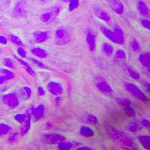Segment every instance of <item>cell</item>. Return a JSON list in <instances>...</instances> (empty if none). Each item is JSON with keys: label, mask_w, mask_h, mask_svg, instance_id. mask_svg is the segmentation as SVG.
I'll use <instances>...</instances> for the list:
<instances>
[{"label": "cell", "mask_w": 150, "mask_h": 150, "mask_svg": "<svg viewBox=\"0 0 150 150\" xmlns=\"http://www.w3.org/2000/svg\"><path fill=\"white\" fill-rule=\"evenodd\" d=\"M109 136L112 140L116 143H121L125 146L134 148L135 147V143L133 139L128 136L124 131H120L116 128H112L109 131Z\"/></svg>", "instance_id": "6da1fadb"}, {"label": "cell", "mask_w": 150, "mask_h": 150, "mask_svg": "<svg viewBox=\"0 0 150 150\" xmlns=\"http://www.w3.org/2000/svg\"><path fill=\"white\" fill-rule=\"evenodd\" d=\"M71 41V33L67 26H60L55 32V44L57 46H65Z\"/></svg>", "instance_id": "7a4b0ae2"}, {"label": "cell", "mask_w": 150, "mask_h": 150, "mask_svg": "<svg viewBox=\"0 0 150 150\" xmlns=\"http://www.w3.org/2000/svg\"><path fill=\"white\" fill-rule=\"evenodd\" d=\"M61 7L60 6H53L48 10L45 11L40 16V20L44 23H49L54 21L59 14Z\"/></svg>", "instance_id": "3957f363"}, {"label": "cell", "mask_w": 150, "mask_h": 150, "mask_svg": "<svg viewBox=\"0 0 150 150\" xmlns=\"http://www.w3.org/2000/svg\"><path fill=\"white\" fill-rule=\"evenodd\" d=\"M125 88L128 92L136 98L137 99H138L140 101H148V98L146 96V94L141 90L137 85L134 83H126L125 84Z\"/></svg>", "instance_id": "277c9868"}, {"label": "cell", "mask_w": 150, "mask_h": 150, "mask_svg": "<svg viewBox=\"0 0 150 150\" xmlns=\"http://www.w3.org/2000/svg\"><path fill=\"white\" fill-rule=\"evenodd\" d=\"M96 87H97V89L99 90V92H101L104 95H105V96H109V97L112 96L113 90H112V86H111L110 84L104 77H97L96 78Z\"/></svg>", "instance_id": "5b68a950"}, {"label": "cell", "mask_w": 150, "mask_h": 150, "mask_svg": "<svg viewBox=\"0 0 150 150\" xmlns=\"http://www.w3.org/2000/svg\"><path fill=\"white\" fill-rule=\"evenodd\" d=\"M2 101L10 109H14L20 104L18 96L14 92L3 95L2 96Z\"/></svg>", "instance_id": "8992f818"}, {"label": "cell", "mask_w": 150, "mask_h": 150, "mask_svg": "<svg viewBox=\"0 0 150 150\" xmlns=\"http://www.w3.org/2000/svg\"><path fill=\"white\" fill-rule=\"evenodd\" d=\"M66 140L64 135L59 133H46L42 134V140L44 143L50 145L58 144L59 142Z\"/></svg>", "instance_id": "52a82bcc"}, {"label": "cell", "mask_w": 150, "mask_h": 150, "mask_svg": "<svg viewBox=\"0 0 150 150\" xmlns=\"http://www.w3.org/2000/svg\"><path fill=\"white\" fill-rule=\"evenodd\" d=\"M14 15L18 18H23L26 17L28 14L27 3L26 1L21 0L17 2L14 8Z\"/></svg>", "instance_id": "ba28073f"}, {"label": "cell", "mask_w": 150, "mask_h": 150, "mask_svg": "<svg viewBox=\"0 0 150 150\" xmlns=\"http://www.w3.org/2000/svg\"><path fill=\"white\" fill-rule=\"evenodd\" d=\"M47 89L49 91L50 93L56 96H60L63 93V87L62 84L54 80L50 81L47 85Z\"/></svg>", "instance_id": "9c48e42d"}, {"label": "cell", "mask_w": 150, "mask_h": 150, "mask_svg": "<svg viewBox=\"0 0 150 150\" xmlns=\"http://www.w3.org/2000/svg\"><path fill=\"white\" fill-rule=\"evenodd\" d=\"M110 8L116 14L121 15L124 12V5L121 0H105Z\"/></svg>", "instance_id": "30bf717a"}, {"label": "cell", "mask_w": 150, "mask_h": 150, "mask_svg": "<svg viewBox=\"0 0 150 150\" xmlns=\"http://www.w3.org/2000/svg\"><path fill=\"white\" fill-rule=\"evenodd\" d=\"M93 11L95 15H96V17H97L98 18L100 19L101 21H104V22L107 23L110 21L111 17L107 11L104 10V9L98 7V6H96V7H94Z\"/></svg>", "instance_id": "8fae6325"}, {"label": "cell", "mask_w": 150, "mask_h": 150, "mask_svg": "<svg viewBox=\"0 0 150 150\" xmlns=\"http://www.w3.org/2000/svg\"><path fill=\"white\" fill-rule=\"evenodd\" d=\"M33 40L37 44H43L46 42L48 39V33L47 31L37 30L33 33Z\"/></svg>", "instance_id": "7c38bea8"}, {"label": "cell", "mask_w": 150, "mask_h": 150, "mask_svg": "<svg viewBox=\"0 0 150 150\" xmlns=\"http://www.w3.org/2000/svg\"><path fill=\"white\" fill-rule=\"evenodd\" d=\"M100 30H101V32L102 33V34L104 35L108 39H109L110 41H112V43H115V44L120 45V41H119V39L116 38L114 33H113L112 30H110V29L107 28L106 26H102V25H100Z\"/></svg>", "instance_id": "4fadbf2b"}, {"label": "cell", "mask_w": 150, "mask_h": 150, "mask_svg": "<svg viewBox=\"0 0 150 150\" xmlns=\"http://www.w3.org/2000/svg\"><path fill=\"white\" fill-rule=\"evenodd\" d=\"M87 46L91 52H94L96 48V37L92 31H88L86 36Z\"/></svg>", "instance_id": "5bb4252c"}, {"label": "cell", "mask_w": 150, "mask_h": 150, "mask_svg": "<svg viewBox=\"0 0 150 150\" xmlns=\"http://www.w3.org/2000/svg\"><path fill=\"white\" fill-rule=\"evenodd\" d=\"M45 113V108L44 104H39L35 108H33V115L34 116L35 121H39L41 120Z\"/></svg>", "instance_id": "9a60e30c"}, {"label": "cell", "mask_w": 150, "mask_h": 150, "mask_svg": "<svg viewBox=\"0 0 150 150\" xmlns=\"http://www.w3.org/2000/svg\"><path fill=\"white\" fill-rule=\"evenodd\" d=\"M139 61L143 66L146 68H150V53L149 51H144L139 56Z\"/></svg>", "instance_id": "2e32d148"}, {"label": "cell", "mask_w": 150, "mask_h": 150, "mask_svg": "<svg viewBox=\"0 0 150 150\" xmlns=\"http://www.w3.org/2000/svg\"><path fill=\"white\" fill-rule=\"evenodd\" d=\"M31 119H32V115L29 113H26V120H25L23 123H22V126L21 128V135H26L29 132L31 128Z\"/></svg>", "instance_id": "e0dca14e"}, {"label": "cell", "mask_w": 150, "mask_h": 150, "mask_svg": "<svg viewBox=\"0 0 150 150\" xmlns=\"http://www.w3.org/2000/svg\"><path fill=\"white\" fill-rule=\"evenodd\" d=\"M137 10H138L139 13L141 14L144 18H148L150 15V12L149 7L147 6L146 4L143 1H140L137 5Z\"/></svg>", "instance_id": "ac0fdd59"}, {"label": "cell", "mask_w": 150, "mask_h": 150, "mask_svg": "<svg viewBox=\"0 0 150 150\" xmlns=\"http://www.w3.org/2000/svg\"><path fill=\"white\" fill-rule=\"evenodd\" d=\"M14 58H15L16 59H17L19 62H20V64H21V65L23 67L24 69L26 70V71L27 72V73L29 74L30 76H32V77H35V76L36 75L35 71L33 70V68L30 66V65H29L28 62H26V61H24L23 59H22L21 58H20V57H17V56H14Z\"/></svg>", "instance_id": "d6986e66"}, {"label": "cell", "mask_w": 150, "mask_h": 150, "mask_svg": "<svg viewBox=\"0 0 150 150\" xmlns=\"http://www.w3.org/2000/svg\"><path fill=\"white\" fill-rule=\"evenodd\" d=\"M19 94H20V96L23 100L27 101V100L30 99L31 96H32V89H31L30 87L27 86H24L20 89Z\"/></svg>", "instance_id": "ffe728a7"}, {"label": "cell", "mask_w": 150, "mask_h": 150, "mask_svg": "<svg viewBox=\"0 0 150 150\" xmlns=\"http://www.w3.org/2000/svg\"><path fill=\"white\" fill-rule=\"evenodd\" d=\"M31 53H33L35 56L41 59H45L47 56V53L45 49H42L38 47H35L31 49Z\"/></svg>", "instance_id": "44dd1931"}, {"label": "cell", "mask_w": 150, "mask_h": 150, "mask_svg": "<svg viewBox=\"0 0 150 150\" xmlns=\"http://www.w3.org/2000/svg\"><path fill=\"white\" fill-rule=\"evenodd\" d=\"M139 142L142 146L146 149H150V137L149 135H139L137 136Z\"/></svg>", "instance_id": "7402d4cb"}, {"label": "cell", "mask_w": 150, "mask_h": 150, "mask_svg": "<svg viewBox=\"0 0 150 150\" xmlns=\"http://www.w3.org/2000/svg\"><path fill=\"white\" fill-rule=\"evenodd\" d=\"M113 33H114L115 35L116 36L119 41L120 42V45H123L125 43V33L123 29H122L120 26H116L114 27V29L112 31Z\"/></svg>", "instance_id": "603a6c76"}, {"label": "cell", "mask_w": 150, "mask_h": 150, "mask_svg": "<svg viewBox=\"0 0 150 150\" xmlns=\"http://www.w3.org/2000/svg\"><path fill=\"white\" fill-rule=\"evenodd\" d=\"M80 134L82 137H92L95 135V132L89 127L83 125V126L80 127Z\"/></svg>", "instance_id": "cb8c5ba5"}, {"label": "cell", "mask_w": 150, "mask_h": 150, "mask_svg": "<svg viewBox=\"0 0 150 150\" xmlns=\"http://www.w3.org/2000/svg\"><path fill=\"white\" fill-rule=\"evenodd\" d=\"M127 129L130 132H137L142 129V126L138 122L133 121L127 125Z\"/></svg>", "instance_id": "d4e9b609"}, {"label": "cell", "mask_w": 150, "mask_h": 150, "mask_svg": "<svg viewBox=\"0 0 150 150\" xmlns=\"http://www.w3.org/2000/svg\"><path fill=\"white\" fill-rule=\"evenodd\" d=\"M74 143L70 141H63L59 142L58 143V149L60 150H68L74 147Z\"/></svg>", "instance_id": "484cf974"}, {"label": "cell", "mask_w": 150, "mask_h": 150, "mask_svg": "<svg viewBox=\"0 0 150 150\" xmlns=\"http://www.w3.org/2000/svg\"><path fill=\"white\" fill-rule=\"evenodd\" d=\"M102 51L107 56H111L113 53V47L108 42H104L102 45Z\"/></svg>", "instance_id": "4316f807"}, {"label": "cell", "mask_w": 150, "mask_h": 150, "mask_svg": "<svg viewBox=\"0 0 150 150\" xmlns=\"http://www.w3.org/2000/svg\"><path fill=\"white\" fill-rule=\"evenodd\" d=\"M125 69H126V71H128V74L130 75V77H132V78L134 79V80H140V74L136 70H134L133 68H131V67L130 66H126L125 67Z\"/></svg>", "instance_id": "83f0119b"}, {"label": "cell", "mask_w": 150, "mask_h": 150, "mask_svg": "<svg viewBox=\"0 0 150 150\" xmlns=\"http://www.w3.org/2000/svg\"><path fill=\"white\" fill-rule=\"evenodd\" d=\"M9 38H10L12 44H14V45H16V46H18V47L23 46V43L22 40H21V38H19L18 36L15 35L11 34L10 35H9Z\"/></svg>", "instance_id": "f1b7e54d"}, {"label": "cell", "mask_w": 150, "mask_h": 150, "mask_svg": "<svg viewBox=\"0 0 150 150\" xmlns=\"http://www.w3.org/2000/svg\"><path fill=\"white\" fill-rule=\"evenodd\" d=\"M12 130V128L5 123H0V136L7 134Z\"/></svg>", "instance_id": "f546056e"}, {"label": "cell", "mask_w": 150, "mask_h": 150, "mask_svg": "<svg viewBox=\"0 0 150 150\" xmlns=\"http://www.w3.org/2000/svg\"><path fill=\"white\" fill-rule=\"evenodd\" d=\"M0 74L5 76L8 80H11L14 77V74L11 71L6 69V68H0Z\"/></svg>", "instance_id": "4dcf8cb0"}, {"label": "cell", "mask_w": 150, "mask_h": 150, "mask_svg": "<svg viewBox=\"0 0 150 150\" xmlns=\"http://www.w3.org/2000/svg\"><path fill=\"white\" fill-rule=\"evenodd\" d=\"M2 63H3L4 66L7 67V68H12V69H14V68H16L15 62H14V60L11 58L4 59L3 62H2Z\"/></svg>", "instance_id": "1f68e13d"}, {"label": "cell", "mask_w": 150, "mask_h": 150, "mask_svg": "<svg viewBox=\"0 0 150 150\" xmlns=\"http://www.w3.org/2000/svg\"><path fill=\"white\" fill-rule=\"evenodd\" d=\"M114 58L118 60H123L126 58V53L123 49H119L115 53Z\"/></svg>", "instance_id": "d6a6232c"}, {"label": "cell", "mask_w": 150, "mask_h": 150, "mask_svg": "<svg viewBox=\"0 0 150 150\" xmlns=\"http://www.w3.org/2000/svg\"><path fill=\"white\" fill-rule=\"evenodd\" d=\"M86 122L89 124L96 125L98 123V119L96 116L93 114H88L86 116Z\"/></svg>", "instance_id": "836d02e7"}, {"label": "cell", "mask_w": 150, "mask_h": 150, "mask_svg": "<svg viewBox=\"0 0 150 150\" xmlns=\"http://www.w3.org/2000/svg\"><path fill=\"white\" fill-rule=\"evenodd\" d=\"M29 60H30L33 63H34L35 65H37L38 68H41V69H47L48 68L47 65H45L44 62H42L40 61V60L36 59L33 58V57H30V58H29Z\"/></svg>", "instance_id": "e575fe53"}, {"label": "cell", "mask_w": 150, "mask_h": 150, "mask_svg": "<svg viewBox=\"0 0 150 150\" xmlns=\"http://www.w3.org/2000/svg\"><path fill=\"white\" fill-rule=\"evenodd\" d=\"M116 101L118 104L122 105V107L129 106L131 104V100L127 98H116Z\"/></svg>", "instance_id": "d590c367"}, {"label": "cell", "mask_w": 150, "mask_h": 150, "mask_svg": "<svg viewBox=\"0 0 150 150\" xmlns=\"http://www.w3.org/2000/svg\"><path fill=\"white\" fill-rule=\"evenodd\" d=\"M68 5V10L69 11H73L75 9L77 8L80 5V1L79 0H70Z\"/></svg>", "instance_id": "8d00e7d4"}, {"label": "cell", "mask_w": 150, "mask_h": 150, "mask_svg": "<svg viewBox=\"0 0 150 150\" xmlns=\"http://www.w3.org/2000/svg\"><path fill=\"white\" fill-rule=\"evenodd\" d=\"M123 108H124V112H125V114L127 116H130V117L135 116V110H134V108H131V105L125 106V107H123Z\"/></svg>", "instance_id": "74e56055"}, {"label": "cell", "mask_w": 150, "mask_h": 150, "mask_svg": "<svg viewBox=\"0 0 150 150\" xmlns=\"http://www.w3.org/2000/svg\"><path fill=\"white\" fill-rule=\"evenodd\" d=\"M14 120L17 122L22 124L26 120V114H24V113H18V114H16L14 116Z\"/></svg>", "instance_id": "f35d334b"}, {"label": "cell", "mask_w": 150, "mask_h": 150, "mask_svg": "<svg viewBox=\"0 0 150 150\" xmlns=\"http://www.w3.org/2000/svg\"><path fill=\"white\" fill-rule=\"evenodd\" d=\"M131 48H132V50H133L134 51H135V52L138 51V50H140V44H139V42L137 41L136 39L132 40V41H131Z\"/></svg>", "instance_id": "ab89813d"}, {"label": "cell", "mask_w": 150, "mask_h": 150, "mask_svg": "<svg viewBox=\"0 0 150 150\" xmlns=\"http://www.w3.org/2000/svg\"><path fill=\"white\" fill-rule=\"evenodd\" d=\"M17 52L19 56L22 57V58H26V51L22 47H18V48L17 50Z\"/></svg>", "instance_id": "60d3db41"}, {"label": "cell", "mask_w": 150, "mask_h": 150, "mask_svg": "<svg viewBox=\"0 0 150 150\" xmlns=\"http://www.w3.org/2000/svg\"><path fill=\"white\" fill-rule=\"evenodd\" d=\"M140 23H141V25L143 27L146 28V29H150V23L148 19H141V20H140Z\"/></svg>", "instance_id": "b9f144b4"}, {"label": "cell", "mask_w": 150, "mask_h": 150, "mask_svg": "<svg viewBox=\"0 0 150 150\" xmlns=\"http://www.w3.org/2000/svg\"><path fill=\"white\" fill-rule=\"evenodd\" d=\"M140 125L142 127H144V128H149L150 122L147 119H143L140 121Z\"/></svg>", "instance_id": "7bdbcfd3"}, {"label": "cell", "mask_w": 150, "mask_h": 150, "mask_svg": "<svg viewBox=\"0 0 150 150\" xmlns=\"http://www.w3.org/2000/svg\"><path fill=\"white\" fill-rule=\"evenodd\" d=\"M18 135H19V134L17 133V132L11 134L8 137V141L11 142V143H12V142H14L16 140H17V137H18Z\"/></svg>", "instance_id": "ee69618b"}, {"label": "cell", "mask_w": 150, "mask_h": 150, "mask_svg": "<svg viewBox=\"0 0 150 150\" xmlns=\"http://www.w3.org/2000/svg\"><path fill=\"white\" fill-rule=\"evenodd\" d=\"M38 96H45V89H43L41 86H38Z\"/></svg>", "instance_id": "f6af8a7d"}, {"label": "cell", "mask_w": 150, "mask_h": 150, "mask_svg": "<svg viewBox=\"0 0 150 150\" xmlns=\"http://www.w3.org/2000/svg\"><path fill=\"white\" fill-rule=\"evenodd\" d=\"M0 44L2 45H7L8 44V39L4 36L0 35Z\"/></svg>", "instance_id": "bcb514c9"}, {"label": "cell", "mask_w": 150, "mask_h": 150, "mask_svg": "<svg viewBox=\"0 0 150 150\" xmlns=\"http://www.w3.org/2000/svg\"><path fill=\"white\" fill-rule=\"evenodd\" d=\"M8 80L5 76H3V75H0V85L5 83V82H7Z\"/></svg>", "instance_id": "7dc6e473"}, {"label": "cell", "mask_w": 150, "mask_h": 150, "mask_svg": "<svg viewBox=\"0 0 150 150\" xmlns=\"http://www.w3.org/2000/svg\"><path fill=\"white\" fill-rule=\"evenodd\" d=\"M77 150H92V149L89 146H79L77 148Z\"/></svg>", "instance_id": "c3c4849f"}, {"label": "cell", "mask_w": 150, "mask_h": 150, "mask_svg": "<svg viewBox=\"0 0 150 150\" xmlns=\"http://www.w3.org/2000/svg\"><path fill=\"white\" fill-rule=\"evenodd\" d=\"M144 86H145L146 88L147 89L148 92H149V83H146V84H144Z\"/></svg>", "instance_id": "681fc988"}, {"label": "cell", "mask_w": 150, "mask_h": 150, "mask_svg": "<svg viewBox=\"0 0 150 150\" xmlns=\"http://www.w3.org/2000/svg\"><path fill=\"white\" fill-rule=\"evenodd\" d=\"M70 1V0H62V2H68Z\"/></svg>", "instance_id": "f907efd6"}, {"label": "cell", "mask_w": 150, "mask_h": 150, "mask_svg": "<svg viewBox=\"0 0 150 150\" xmlns=\"http://www.w3.org/2000/svg\"><path fill=\"white\" fill-rule=\"evenodd\" d=\"M39 1L41 2H47V0H39Z\"/></svg>", "instance_id": "816d5d0a"}, {"label": "cell", "mask_w": 150, "mask_h": 150, "mask_svg": "<svg viewBox=\"0 0 150 150\" xmlns=\"http://www.w3.org/2000/svg\"><path fill=\"white\" fill-rule=\"evenodd\" d=\"M2 48H0V54H1V53H2Z\"/></svg>", "instance_id": "f5cc1de1"}]
</instances>
